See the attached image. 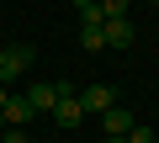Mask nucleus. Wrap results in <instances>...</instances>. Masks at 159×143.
Masks as SVG:
<instances>
[{
	"mask_svg": "<svg viewBox=\"0 0 159 143\" xmlns=\"http://www.w3.org/2000/svg\"><path fill=\"white\" fill-rule=\"evenodd\" d=\"M74 6H80V11H90V6H96V0H74Z\"/></svg>",
	"mask_w": 159,
	"mask_h": 143,
	"instance_id": "nucleus-10",
	"label": "nucleus"
},
{
	"mask_svg": "<svg viewBox=\"0 0 159 143\" xmlns=\"http://www.w3.org/2000/svg\"><path fill=\"white\" fill-rule=\"evenodd\" d=\"M101 42H106V48H127V42H133V21H127V16L106 21V27H101Z\"/></svg>",
	"mask_w": 159,
	"mask_h": 143,
	"instance_id": "nucleus-7",
	"label": "nucleus"
},
{
	"mask_svg": "<svg viewBox=\"0 0 159 143\" xmlns=\"http://www.w3.org/2000/svg\"><path fill=\"white\" fill-rule=\"evenodd\" d=\"M0 64H6V48H0Z\"/></svg>",
	"mask_w": 159,
	"mask_h": 143,
	"instance_id": "nucleus-13",
	"label": "nucleus"
},
{
	"mask_svg": "<svg viewBox=\"0 0 159 143\" xmlns=\"http://www.w3.org/2000/svg\"><path fill=\"white\" fill-rule=\"evenodd\" d=\"M106 143H127V138H106Z\"/></svg>",
	"mask_w": 159,
	"mask_h": 143,
	"instance_id": "nucleus-12",
	"label": "nucleus"
},
{
	"mask_svg": "<svg viewBox=\"0 0 159 143\" xmlns=\"http://www.w3.org/2000/svg\"><path fill=\"white\" fill-rule=\"evenodd\" d=\"M96 11H101V21H117V16H127V0H96Z\"/></svg>",
	"mask_w": 159,
	"mask_h": 143,
	"instance_id": "nucleus-8",
	"label": "nucleus"
},
{
	"mask_svg": "<svg viewBox=\"0 0 159 143\" xmlns=\"http://www.w3.org/2000/svg\"><path fill=\"white\" fill-rule=\"evenodd\" d=\"M53 122H58V127H80V122H85V111H80V96H74V85H69V80H58V101H53Z\"/></svg>",
	"mask_w": 159,
	"mask_h": 143,
	"instance_id": "nucleus-1",
	"label": "nucleus"
},
{
	"mask_svg": "<svg viewBox=\"0 0 159 143\" xmlns=\"http://www.w3.org/2000/svg\"><path fill=\"white\" fill-rule=\"evenodd\" d=\"M74 96H80V111H85V117H101V111L117 106V90L111 85H80Z\"/></svg>",
	"mask_w": 159,
	"mask_h": 143,
	"instance_id": "nucleus-2",
	"label": "nucleus"
},
{
	"mask_svg": "<svg viewBox=\"0 0 159 143\" xmlns=\"http://www.w3.org/2000/svg\"><path fill=\"white\" fill-rule=\"evenodd\" d=\"M27 69H32V48H6V64H0V85L21 80Z\"/></svg>",
	"mask_w": 159,
	"mask_h": 143,
	"instance_id": "nucleus-3",
	"label": "nucleus"
},
{
	"mask_svg": "<svg viewBox=\"0 0 159 143\" xmlns=\"http://www.w3.org/2000/svg\"><path fill=\"white\" fill-rule=\"evenodd\" d=\"M6 96H11V85H0V106H6Z\"/></svg>",
	"mask_w": 159,
	"mask_h": 143,
	"instance_id": "nucleus-11",
	"label": "nucleus"
},
{
	"mask_svg": "<svg viewBox=\"0 0 159 143\" xmlns=\"http://www.w3.org/2000/svg\"><path fill=\"white\" fill-rule=\"evenodd\" d=\"M0 132H6V117H0Z\"/></svg>",
	"mask_w": 159,
	"mask_h": 143,
	"instance_id": "nucleus-14",
	"label": "nucleus"
},
{
	"mask_svg": "<svg viewBox=\"0 0 159 143\" xmlns=\"http://www.w3.org/2000/svg\"><path fill=\"white\" fill-rule=\"evenodd\" d=\"M21 96H27L32 111H53V101H58V80H48V85H27Z\"/></svg>",
	"mask_w": 159,
	"mask_h": 143,
	"instance_id": "nucleus-6",
	"label": "nucleus"
},
{
	"mask_svg": "<svg viewBox=\"0 0 159 143\" xmlns=\"http://www.w3.org/2000/svg\"><path fill=\"white\" fill-rule=\"evenodd\" d=\"M133 122H138V117H133L127 106H111V111H101V127H106V138H127V132H133Z\"/></svg>",
	"mask_w": 159,
	"mask_h": 143,
	"instance_id": "nucleus-5",
	"label": "nucleus"
},
{
	"mask_svg": "<svg viewBox=\"0 0 159 143\" xmlns=\"http://www.w3.org/2000/svg\"><path fill=\"white\" fill-rule=\"evenodd\" d=\"M127 143H154V132H148L143 122H133V132H127Z\"/></svg>",
	"mask_w": 159,
	"mask_h": 143,
	"instance_id": "nucleus-9",
	"label": "nucleus"
},
{
	"mask_svg": "<svg viewBox=\"0 0 159 143\" xmlns=\"http://www.w3.org/2000/svg\"><path fill=\"white\" fill-rule=\"evenodd\" d=\"M0 117H6V127H27L37 111L27 106V96H16V90H11V96H6V106H0Z\"/></svg>",
	"mask_w": 159,
	"mask_h": 143,
	"instance_id": "nucleus-4",
	"label": "nucleus"
}]
</instances>
